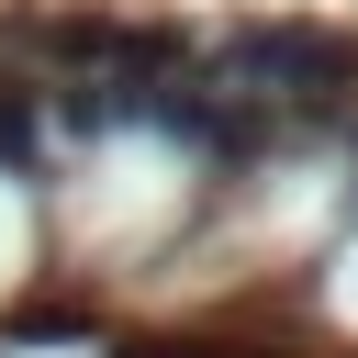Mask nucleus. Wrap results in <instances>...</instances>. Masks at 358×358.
Masks as SVG:
<instances>
[{"instance_id":"obj_1","label":"nucleus","mask_w":358,"mask_h":358,"mask_svg":"<svg viewBox=\"0 0 358 358\" xmlns=\"http://www.w3.org/2000/svg\"><path fill=\"white\" fill-rule=\"evenodd\" d=\"M213 56H224L235 101H302V112H324V101L358 90V34L347 22H235Z\"/></svg>"},{"instance_id":"obj_2","label":"nucleus","mask_w":358,"mask_h":358,"mask_svg":"<svg viewBox=\"0 0 358 358\" xmlns=\"http://www.w3.org/2000/svg\"><path fill=\"white\" fill-rule=\"evenodd\" d=\"M45 157V123H34V90L0 78V168H34Z\"/></svg>"},{"instance_id":"obj_3","label":"nucleus","mask_w":358,"mask_h":358,"mask_svg":"<svg viewBox=\"0 0 358 358\" xmlns=\"http://www.w3.org/2000/svg\"><path fill=\"white\" fill-rule=\"evenodd\" d=\"M11 336H22V347H56V336H90V302H22V313H11Z\"/></svg>"}]
</instances>
